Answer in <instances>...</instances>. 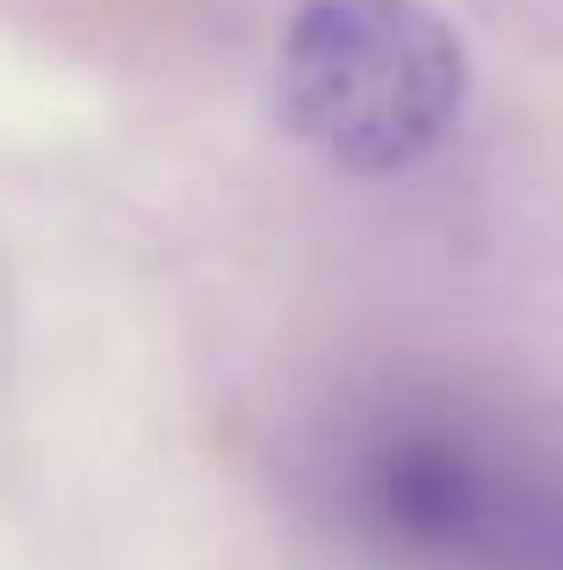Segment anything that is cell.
Returning a JSON list of instances; mask_svg holds the SVG:
<instances>
[{"label":"cell","mask_w":563,"mask_h":570,"mask_svg":"<svg viewBox=\"0 0 563 570\" xmlns=\"http://www.w3.org/2000/svg\"><path fill=\"white\" fill-rule=\"evenodd\" d=\"M470 51L426 0H304L282 37V124L347 174H405L455 130Z\"/></svg>","instance_id":"1"},{"label":"cell","mask_w":563,"mask_h":570,"mask_svg":"<svg viewBox=\"0 0 563 570\" xmlns=\"http://www.w3.org/2000/svg\"><path fill=\"white\" fill-rule=\"evenodd\" d=\"M376 505L405 542H463L484 520V476L448 441H397L376 470Z\"/></svg>","instance_id":"2"}]
</instances>
